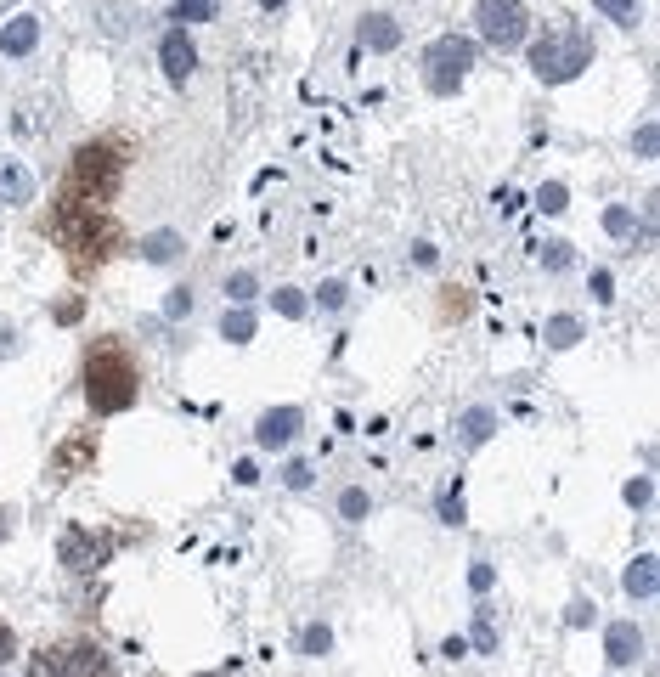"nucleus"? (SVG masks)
I'll return each instance as SVG.
<instances>
[{"mask_svg":"<svg viewBox=\"0 0 660 677\" xmlns=\"http://www.w3.org/2000/svg\"><path fill=\"white\" fill-rule=\"evenodd\" d=\"M85 395H91L96 412H125L136 407V395H142V373H136V362H130L125 345H96L91 356H85Z\"/></svg>","mask_w":660,"mask_h":677,"instance_id":"obj_1","label":"nucleus"},{"mask_svg":"<svg viewBox=\"0 0 660 677\" xmlns=\"http://www.w3.org/2000/svg\"><path fill=\"white\" fill-rule=\"evenodd\" d=\"M119 170H125V158L113 153L108 142H91L74 153V175H68V192L57 209H102L119 187Z\"/></svg>","mask_w":660,"mask_h":677,"instance_id":"obj_2","label":"nucleus"},{"mask_svg":"<svg viewBox=\"0 0 660 677\" xmlns=\"http://www.w3.org/2000/svg\"><path fill=\"white\" fill-rule=\"evenodd\" d=\"M57 237L68 243V254H74V266H102L113 249H119V226H113V215H102V209H57Z\"/></svg>","mask_w":660,"mask_h":677,"instance_id":"obj_3","label":"nucleus"},{"mask_svg":"<svg viewBox=\"0 0 660 677\" xmlns=\"http://www.w3.org/2000/svg\"><path fill=\"white\" fill-rule=\"evenodd\" d=\"M587 63H593V46H587L582 29H553L548 40H536L531 46V68H536V79H548V85L576 79Z\"/></svg>","mask_w":660,"mask_h":677,"instance_id":"obj_4","label":"nucleus"},{"mask_svg":"<svg viewBox=\"0 0 660 677\" xmlns=\"http://www.w3.org/2000/svg\"><path fill=\"white\" fill-rule=\"evenodd\" d=\"M474 23H480V40L497 51H514L531 29V12H525V0H480L474 6Z\"/></svg>","mask_w":660,"mask_h":677,"instance_id":"obj_5","label":"nucleus"},{"mask_svg":"<svg viewBox=\"0 0 660 677\" xmlns=\"http://www.w3.org/2000/svg\"><path fill=\"white\" fill-rule=\"evenodd\" d=\"M29 677H113L108 655L96 644H74V649H40L29 661Z\"/></svg>","mask_w":660,"mask_h":677,"instance_id":"obj_6","label":"nucleus"},{"mask_svg":"<svg viewBox=\"0 0 660 677\" xmlns=\"http://www.w3.org/2000/svg\"><path fill=\"white\" fill-rule=\"evenodd\" d=\"M424 68H429V91H457L463 85V74L474 68V40H457V34H446V40H435L429 46V57H424Z\"/></svg>","mask_w":660,"mask_h":677,"instance_id":"obj_7","label":"nucleus"},{"mask_svg":"<svg viewBox=\"0 0 660 677\" xmlns=\"http://www.w3.org/2000/svg\"><path fill=\"white\" fill-rule=\"evenodd\" d=\"M158 63H164V74L181 85V79L192 74V63H198V51H192V40H187V29H175V34H164V46H158Z\"/></svg>","mask_w":660,"mask_h":677,"instance_id":"obj_8","label":"nucleus"},{"mask_svg":"<svg viewBox=\"0 0 660 677\" xmlns=\"http://www.w3.org/2000/svg\"><path fill=\"white\" fill-rule=\"evenodd\" d=\"M604 655H610V666H632L644 655V632L632 627V621H615V627L604 632Z\"/></svg>","mask_w":660,"mask_h":677,"instance_id":"obj_9","label":"nucleus"},{"mask_svg":"<svg viewBox=\"0 0 660 677\" xmlns=\"http://www.w3.org/2000/svg\"><path fill=\"white\" fill-rule=\"evenodd\" d=\"M102 559H108V542H96L91 531H68L63 536V565H74V570H91V565H102Z\"/></svg>","mask_w":660,"mask_h":677,"instance_id":"obj_10","label":"nucleus"},{"mask_svg":"<svg viewBox=\"0 0 660 677\" xmlns=\"http://www.w3.org/2000/svg\"><path fill=\"white\" fill-rule=\"evenodd\" d=\"M254 435H260V446H266V452H277V446H288V441H294V435H299V407H277V412H266Z\"/></svg>","mask_w":660,"mask_h":677,"instance_id":"obj_11","label":"nucleus"},{"mask_svg":"<svg viewBox=\"0 0 660 677\" xmlns=\"http://www.w3.org/2000/svg\"><path fill=\"white\" fill-rule=\"evenodd\" d=\"M40 46V17H12L6 29H0V51L6 57H29Z\"/></svg>","mask_w":660,"mask_h":677,"instance_id":"obj_12","label":"nucleus"},{"mask_svg":"<svg viewBox=\"0 0 660 677\" xmlns=\"http://www.w3.org/2000/svg\"><path fill=\"white\" fill-rule=\"evenodd\" d=\"M0 198H6V204H29L34 198V175L23 170V164H12V158L0 164Z\"/></svg>","mask_w":660,"mask_h":677,"instance_id":"obj_13","label":"nucleus"},{"mask_svg":"<svg viewBox=\"0 0 660 677\" xmlns=\"http://www.w3.org/2000/svg\"><path fill=\"white\" fill-rule=\"evenodd\" d=\"M362 40H367L373 51H395V46H401V29H395V17L373 12V17L362 23Z\"/></svg>","mask_w":660,"mask_h":677,"instance_id":"obj_14","label":"nucleus"},{"mask_svg":"<svg viewBox=\"0 0 660 677\" xmlns=\"http://www.w3.org/2000/svg\"><path fill=\"white\" fill-rule=\"evenodd\" d=\"M627 593H632V599H655V553L632 559V570H627Z\"/></svg>","mask_w":660,"mask_h":677,"instance_id":"obj_15","label":"nucleus"},{"mask_svg":"<svg viewBox=\"0 0 660 677\" xmlns=\"http://www.w3.org/2000/svg\"><path fill=\"white\" fill-rule=\"evenodd\" d=\"M593 6L610 17V23H621V29H632V23L644 17V0H593Z\"/></svg>","mask_w":660,"mask_h":677,"instance_id":"obj_16","label":"nucleus"},{"mask_svg":"<svg viewBox=\"0 0 660 677\" xmlns=\"http://www.w3.org/2000/svg\"><path fill=\"white\" fill-rule=\"evenodd\" d=\"M491 429H497V418H491L486 407L463 412V441H469V446H480V441H486V435H491Z\"/></svg>","mask_w":660,"mask_h":677,"instance_id":"obj_17","label":"nucleus"},{"mask_svg":"<svg viewBox=\"0 0 660 677\" xmlns=\"http://www.w3.org/2000/svg\"><path fill=\"white\" fill-rule=\"evenodd\" d=\"M576 339H582V322H576V316H553L548 322V345H576Z\"/></svg>","mask_w":660,"mask_h":677,"instance_id":"obj_18","label":"nucleus"},{"mask_svg":"<svg viewBox=\"0 0 660 677\" xmlns=\"http://www.w3.org/2000/svg\"><path fill=\"white\" fill-rule=\"evenodd\" d=\"M142 249H147V260H175V249H181V237H175V232H153V237L142 243Z\"/></svg>","mask_w":660,"mask_h":677,"instance_id":"obj_19","label":"nucleus"},{"mask_svg":"<svg viewBox=\"0 0 660 677\" xmlns=\"http://www.w3.org/2000/svg\"><path fill=\"white\" fill-rule=\"evenodd\" d=\"M220 0H175V12H181V23H209L215 17Z\"/></svg>","mask_w":660,"mask_h":677,"instance_id":"obj_20","label":"nucleus"},{"mask_svg":"<svg viewBox=\"0 0 660 677\" xmlns=\"http://www.w3.org/2000/svg\"><path fill=\"white\" fill-rule=\"evenodd\" d=\"M249 333H254V316L249 311H226V339H232V345H243Z\"/></svg>","mask_w":660,"mask_h":677,"instance_id":"obj_21","label":"nucleus"},{"mask_svg":"<svg viewBox=\"0 0 660 677\" xmlns=\"http://www.w3.org/2000/svg\"><path fill=\"white\" fill-rule=\"evenodd\" d=\"M277 311H283V316H305V294H299V288H277Z\"/></svg>","mask_w":660,"mask_h":677,"instance_id":"obj_22","label":"nucleus"},{"mask_svg":"<svg viewBox=\"0 0 660 677\" xmlns=\"http://www.w3.org/2000/svg\"><path fill=\"white\" fill-rule=\"evenodd\" d=\"M339 514H345V520H362V514H367V491H345V497H339Z\"/></svg>","mask_w":660,"mask_h":677,"instance_id":"obj_23","label":"nucleus"},{"mask_svg":"<svg viewBox=\"0 0 660 677\" xmlns=\"http://www.w3.org/2000/svg\"><path fill=\"white\" fill-rule=\"evenodd\" d=\"M536 204L548 209V215H559V209H565V187H559V181H553V187H542V192H536Z\"/></svg>","mask_w":660,"mask_h":677,"instance_id":"obj_24","label":"nucleus"},{"mask_svg":"<svg viewBox=\"0 0 660 677\" xmlns=\"http://www.w3.org/2000/svg\"><path fill=\"white\" fill-rule=\"evenodd\" d=\"M328 644H333L328 627H311V632H305V655H328Z\"/></svg>","mask_w":660,"mask_h":677,"instance_id":"obj_25","label":"nucleus"},{"mask_svg":"<svg viewBox=\"0 0 660 677\" xmlns=\"http://www.w3.org/2000/svg\"><path fill=\"white\" fill-rule=\"evenodd\" d=\"M283 480H288L294 491H305V486H311V463H288V469H283Z\"/></svg>","mask_w":660,"mask_h":677,"instance_id":"obj_26","label":"nucleus"},{"mask_svg":"<svg viewBox=\"0 0 660 677\" xmlns=\"http://www.w3.org/2000/svg\"><path fill=\"white\" fill-rule=\"evenodd\" d=\"M226 294H232V300H249V294H254V277H249V271H237L232 283H226Z\"/></svg>","mask_w":660,"mask_h":677,"instance_id":"obj_27","label":"nucleus"},{"mask_svg":"<svg viewBox=\"0 0 660 677\" xmlns=\"http://www.w3.org/2000/svg\"><path fill=\"white\" fill-rule=\"evenodd\" d=\"M85 457H91V446H85V441L63 446V469H79V463H85Z\"/></svg>","mask_w":660,"mask_h":677,"instance_id":"obj_28","label":"nucleus"},{"mask_svg":"<svg viewBox=\"0 0 660 677\" xmlns=\"http://www.w3.org/2000/svg\"><path fill=\"white\" fill-rule=\"evenodd\" d=\"M322 305H328V311H339V305H345V283H322Z\"/></svg>","mask_w":660,"mask_h":677,"instance_id":"obj_29","label":"nucleus"},{"mask_svg":"<svg viewBox=\"0 0 660 677\" xmlns=\"http://www.w3.org/2000/svg\"><path fill=\"white\" fill-rule=\"evenodd\" d=\"M17 655V638H12V627H6V621H0V666L12 661Z\"/></svg>","mask_w":660,"mask_h":677,"instance_id":"obj_30","label":"nucleus"},{"mask_svg":"<svg viewBox=\"0 0 660 677\" xmlns=\"http://www.w3.org/2000/svg\"><path fill=\"white\" fill-rule=\"evenodd\" d=\"M604 226H610V232H627L632 215H627V209H610V215H604Z\"/></svg>","mask_w":660,"mask_h":677,"instance_id":"obj_31","label":"nucleus"},{"mask_svg":"<svg viewBox=\"0 0 660 677\" xmlns=\"http://www.w3.org/2000/svg\"><path fill=\"white\" fill-rule=\"evenodd\" d=\"M187 288H175V294H170V305H164V316H181V311H187Z\"/></svg>","mask_w":660,"mask_h":677,"instance_id":"obj_32","label":"nucleus"},{"mask_svg":"<svg viewBox=\"0 0 660 677\" xmlns=\"http://www.w3.org/2000/svg\"><path fill=\"white\" fill-rule=\"evenodd\" d=\"M627 503H632V508L649 503V480H632V486H627Z\"/></svg>","mask_w":660,"mask_h":677,"instance_id":"obj_33","label":"nucleus"},{"mask_svg":"<svg viewBox=\"0 0 660 677\" xmlns=\"http://www.w3.org/2000/svg\"><path fill=\"white\" fill-rule=\"evenodd\" d=\"M469 582H474V593H486V587H491V565H474Z\"/></svg>","mask_w":660,"mask_h":677,"instance_id":"obj_34","label":"nucleus"},{"mask_svg":"<svg viewBox=\"0 0 660 677\" xmlns=\"http://www.w3.org/2000/svg\"><path fill=\"white\" fill-rule=\"evenodd\" d=\"M570 260V243H548V266H565Z\"/></svg>","mask_w":660,"mask_h":677,"instance_id":"obj_35","label":"nucleus"},{"mask_svg":"<svg viewBox=\"0 0 660 677\" xmlns=\"http://www.w3.org/2000/svg\"><path fill=\"white\" fill-rule=\"evenodd\" d=\"M0 536H12V508H0Z\"/></svg>","mask_w":660,"mask_h":677,"instance_id":"obj_36","label":"nucleus"},{"mask_svg":"<svg viewBox=\"0 0 660 677\" xmlns=\"http://www.w3.org/2000/svg\"><path fill=\"white\" fill-rule=\"evenodd\" d=\"M266 6H283V0H266Z\"/></svg>","mask_w":660,"mask_h":677,"instance_id":"obj_37","label":"nucleus"},{"mask_svg":"<svg viewBox=\"0 0 660 677\" xmlns=\"http://www.w3.org/2000/svg\"><path fill=\"white\" fill-rule=\"evenodd\" d=\"M204 677H220V672H204Z\"/></svg>","mask_w":660,"mask_h":677,"instance_id":"obj_38","label":"nucleus"}]
</instances>
